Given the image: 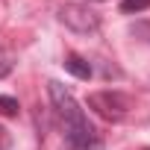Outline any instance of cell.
Segmentation results:
<instances>
[{
	"label": "cell",
	"mask_w": 150,
	"mask_h": 150,
	"mask_svg": "<svg viewBox=\"0 0 150 150\" xmlns=\"http://www.w3.org/2000/svg\"><path fill=\"white\" fill-rule=\"evenodd\" d=\"M65 71L74 74L77 80H88V77H91V65H88L80 53H68V56H65Z\"/></svg>",
	"instance_id": "obj_4"
},
{
	"label": "cell",
	"mask_w": 150,
	"mask_h": 150,
	"mask_svg": "<svg viewBox=\"0 0 150 150\" xmlns=\"http://www.w3.org/2000/svg\"><path fill=\"white\" fill-rule=\"evenodd\" d=\"M47 91H50V100H53V109H56V118L65 129V138H68V150H103V141L97 135V129L88 124L86 112L80 109V103L74 100V94L50 80L47 83Z\"/></svg>",
	"instance_id": "obj_1"
},
{
	"label": "cell",
	"mask_w": 150,
	"mask_h": 150,
	"mask_svg": "<svg viewBox=\"0 0 150 150\" xmlns=\"http://www.w3.org/2000/svg\"><path fill=\"white\" fill-rule=\"evenodd\" d=\"M12 65H15L12 53L0 47V80H3V77H9V74H12Z\"/></svg>",
	"instance_id": "obj_5"
},
{
	"label": "cell",
	"mask_w": 150,
	"mask_h": 150,
	"mask_svg": "<svg viewBox=\"0 0 150 150\" xmlns=\"http://www.w3.org/2000/svg\"><path fill=\"white\" fill-rule=\"evenodd\" d=\"M121 9L124 12H141V9H150V0H124Z\"/></svg>",
	"instance_id": "obj_7"
},
{
	"label": "cell",
	"mask_w": 150,
	"mask_h": 150,
	"mask_svg": "<svg viewBox=\"0 0 150 150\" xmlns=\"http://www.w3.org/2000/svg\"><path fill=\"white\" fill-rule=\"evenodd\" d=\"M59 18H62V24L71 27L74 33H94V30L100 27L97 12H91V9L83 6V3H65V6L59 9Z\"/></svg>",
	"instance_id": "obj_3"
},
{
	"label": "cell",
	"mask_w": 150,
	"mask_h": 150,
	"mask_svg": "<svg viewBox=\"0 0 150 150\" xmlns=\"http://www.w3.org/2000/svg\"><path fill=\"white\" fill-rule=\"evenodd\" d=\"M88 106H91L100 118H106V121H121V118L129 112L132 100H129L127 94H121V91H94V94L88 97Z\"/></svg>",
	"instance_id": "obj_2"
},
{
	"label": "cell",
	"mask_w": 150,
	"mask_h": 150,
	"mask_svg": "<svg viewBox=\"0 0 150 150\" xmlns=\"http://www.w3.org/2000/svg\"><path fill=\"white\" fill-rule=\"evenodd\" d=\"M147 150H150V147H147Z\"/></svg>",
	"instance_id": "obj_8"
},
{
	"label": "cell",
	"mask_w": 150,
	"mask_h": 150,
	"mask_svg": "<svg viewBox=\"0 0 150 150\" xmlns=\"http://www.w3.org/2000/svg\"><path fill=\"white\" fill-rule=\"evenodd\" d=\"M0 115L15 118V115H18V100H15V97H0Z\"/></svg>",
	"instance_id": "obj_6"
}]
</instances>
